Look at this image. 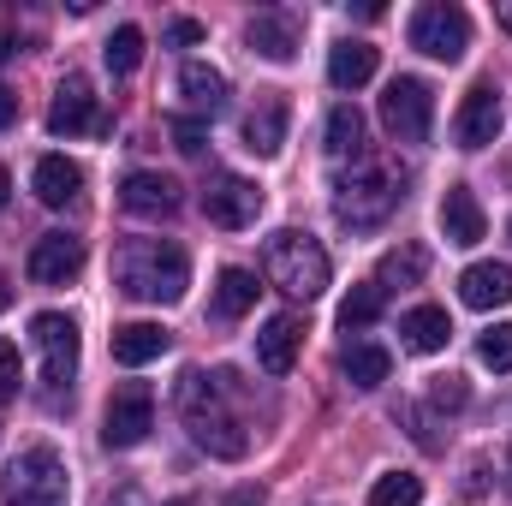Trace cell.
I'll return each mask as SVG.
<instances>
[{"mask_svg": "<svg viewBox=\"0 0 512 506\" xmlns=\"http://www.w3.org/2000/svg\"><path fill=\"white\" fill-rule=\"evenodd\" d=\"M203 215H209V227L245 233V227H256V215H262V185L239 179V173H209V185H203Z\"/></svg>", "mask_w": 512, "mask_h": 506, "instance_id": "30bf717a", "label": "cell"}, {"mask_svg": "<svg viewBox=\"0 0 512 506\" xmlns=\"http://www.w3.org/2000/svg\"><path fill=\"white\" fill-rule=\"evenodd\" d=\"M149 429H155V393H149L143 381L114 387V399H108V411H102V441H108L114 453H126L137 441H149Z\"/></svg>", "mask_w": 512, "mask_h": 506, "instance_id": "9c48e42d", "label": "cell"}, {"mask_svg": "<svg viewBox=\"0 0 512 506\" xmlns=\"http://www.w3.org/2000/svg\"><path fill=\"white\" fill-rule=\"evenodd\" d=\"M245 149L262 155V161L286 149V102L280 96H262L251 114H245Z\"/></svg>", "mask_w": 512, "mask_h": 506, "instance_id": "7402d4cb", "label": "cell"}, {"mask_svg": "<svg viewBox=\"0 0 512 506\" xmlns=\"http://www.w3.org/2000/svg\"><path fill=\"white\" fill-rule=\"evenodd\" d=\"M161 42H167V48H191V42H203V24H197V18H173V24L161 30Z\"/></svg>", "mask_w": 512, "mask_h": 506, "instance_id": "e575fe53", "label": "cell"}, {"mask_svg": "<svg viewBox=\"0 0 512 506\" xmlns=\"http://www.w3.org/2000/svg\"><path fill=\"white\" fill-rule=\"evenodd\" d=\"M108 506H137V489H120V495H108Z\"/></svg>", "mask_w": 512, "mask_h": 506, "instance_id": "ab89813d", "label": "cell"}, {"mask_svg": "<svg viewBox=\"0 0 512 506\" xmlns=\"http://www.w3.org/2000/svg\"><path fill=\"white\" fill-rule=\"evenodd\" d=\"M12 54H18V36H12V30H0V60H12Z\"/></svg>", "mask_w": 512, "mask_h": 506, "instance_id": "f35d334b", "label": "cell"}, {"mask_svg": "<svg viewBox=\"0 0 512 506\" xmlns=\"http://www.w3.org/2000/svg\"><path fill=\"white\" fill-rule=\"evenodd\" d=\"M376 66H382V54H376L370 42H334V54H328V84H334V90H364V84L376 78Z\"/></svg>", "mask_w": 512, "mask_h": 506, "instance_id": "603a6c76", "label": "cell"}, {"mask_svg": "<svg viewBox=\"0 0 512 506\" xmlns=\"http://www.w3.org/2000/svg\"><path fill=\"white\" fill-rule=\"evenodd\" d=\"M167 506H197V501H167Z\"/></svg>", "mask_w": 512, "mask_h": 506, "instance_id": "7bdbcfd3", "label": "cell"}, {"mask_svg": "<svg viewBox=\"0 0 512 506\" xmlns=\"http://www.w3.org/2000/svg\"><path fill=\"white\" fill-rule=\"evenodd\" d=\"M167 346H173V334L161 322H126V328H114V364H126V370L155 364Z\"/></svg>", "mask_w": 512, "mask_h": 506, "instance_id": "44dd1931", "label": "cell"}, {"mask_svg": "<svg viewBox=\"0 0 512 506\" xmlns=\"http://www.w3.org/2000/svg\"><path fill=\"white\" fill-rule=\"evenodd\" d=\"M18 376H24V370H18V346H12V340H0V405H6V399H18Z\"/></svg>", "mask_w": 512, "mask_h": 506, "instance_id": "836d02e7", "label": "cell"}, {"mask_svg": "<svg viewBox=\"0 0 512 506\" xmlns=\"http://www.w3.org/2000/svg\"><path fill=\"white\" fill-rule=\"evenodd\" d=\"M411 48L429 54V60H465L471 48V12L465 6H447V0H429L411 12Z\"/></svg>", "mask_w": 512, "mask_h": 506, "instance_id": "8992f818", "label": "cell"}, {"mask_svg": "<svg viewBox=\"0 0 512 506\" xmlns=\"http://www.w3.org/2000/svg\"><path fill=\"white\" fill-rule=\"evenodd\" d=\"M227 370H185L179 376V423H185V435H191V447H203L209 459H245V447H251V435H245V417L227 405Z\"/></svg>", "mask_w": 512, "mask_h": 506, "instance_id": "6da1fadb", "label": "cell"}, {"mask_svg": "<svg viewBox=\"0 0 512 506\" xmlns=\"http://www.w3.org/2000/svg\"><path fill=\"white\" fill-rule=\"evenodd\" d=\"M66 501H72V477H66V459L54 447H24L0 471V506H66Z\"/></svg>", "mask_w": 512, "mask_h": 506, "instance_id": "5b68a950", "label": "cell"}, {"mask_svg": "<svg viewBox=\"0 0 512 506\" xmlns=\"http://www.w3.org/2000/svg\"><path fill=\"white\" fill-rule=\"evenodd\" d=\"M477 358H483L489 370H512V322H495V328L477 340Z\"/></svg>", "mask_w": 512, "mask_h": 506, "instance_id": "1f68e13d", "label": "cell"}, {"mask_svg": "<svg viewBox=\"0 0 512 506\" xmlns=\"http://www.w3.org/2000/svg\"><path fill=\"white\" fill-rule=\"evenodd\" d=\"M245 42H251V54L262 60H274V66H286L292 54H298V42H304V30H298V12H256L251 24H245Z\"/></svg>", "mask_w": 512, "mask_h": 506, "instance_id": "2e32d148", "label": "cell"}, {"mask_svg": "<svg viewBox=\"0 0 512 506\" xmlns=\"http://www.w3.org/2000/svg\"><path fill=\"white\" fill-rule=\"evenodd\" d=\"M435 399H441V405H465V387H459V376H441V381H435Z\"/></svg>", "mask_w": 512, "mask_h": 506, "instance_id": "d590c367", "label": "cell"}, {"mask_svg": "<svg viewBox=\"0 0 512 506\" xmlns=\"http://www.w3.org/2000/svg\"><path fill=\"white\" fill-rule=\"evenodd\" d=\"M399 340L411 346V352H441L447 340H453V322H447V310L441 304H417V310H405L399 316Z\"/></svg>", "mask_w": 512, "mask_h": 506, "instance_id": "cb8c5ba5", "label": "cell"}, {"mask_svg": "<svg viewBox=\"0 0 512 506\" xmlns=\"http://www.w3.org/2000/svg\"><path fill=\"white\" fill-rule=\"evenodd\" d=\"M179 179H167V173H126V185H120V209L137 215V221H167V215H179Z\"/></svg>", "mask_w": 512, "mask_h": 506, "instance_id": "4fadbf2b", "label": "cell"}, {"mask_svg": "<svg viewBox=\"0 0 512 506\" xmlns=\"http://www.w3.org/2000/svg\"><path fill=\"white\" fill-rule=\"evenodd\" d=\"M256 274L251 268H221L215 274V298H209V310L221 316V322H239V316H251L256 310Z\"/></svg>", "mask_w": 512, "mask_h": 506, "instance_id": "d4e9b609", "label": "cell"}, {"mask_svg": "<svg viewBox=\"0 0 512 506\" xmlns=\"http://www.w3.org/2000/svg\"><path fill=\"white\" fill-rule=\"evenodd\" d=\"M370 506H423V483L411 471H387L370 489Z\"/></svg>", "mask_w": 512, "mask_h": 506, "instance_id": "4dcf8cb0", "label": "cell"}, {"mask_svg": "<svg viewBox=\"0 0 512 506\" xmlns=\"http://www.w3.org/2000/svg\"><path fill=\"white\" fill-rule=\"evenodd\" d=\"M322 137H328V155H334V161H358V155H364V114H358L352 102H340V108L328 114V131H322Z\"/></svg>", "mask_w": 512, "mask_h": 506, "instance_id": "4316f807", "label": "cell"}, {"mask_svg": "<svg viewBox=\"0 0 512 506\" xmlns=\"http://www.w3.org/2000/svg\"><path fill=\"white\" fill-rule=\"evenodd\" d=\"M227 506H262V489H239V495H227Z\"/></svg>", "mask_w": 512, "mask_h": 506, "instance_id": "74e56055", "label": "cell"}, {"mask_svg": "<svg viewBox=\"0 0 512 506\" xmlns=\"http://www.w3.org/2000/svg\"><path fill=\"white\" fill-rule=\"evenodd\" d=\"M24 274L36 280V286H66V280H78L84 274V239H72V233H42L30 256H24Z\"/></svg>", "mask_w": 512, "mask_h": 506, "instance_id": "8fae6325", "label": "cell"}, {"mask_svg": "<svg viewBox=\"0 0 512 506\" xmlns=\"http://www.w3.org/2000/svg\"><path fill=\"white\" fill-rule=\"evenodd\" d=\"M30 191H36L48 209H66V203H78V197H84V167H78V161H66V155H42V161H36V173H30Z\"/></svg>", "mask_w": 512, "mask_h": 506, "instance_id": "d6986e66", "label": "cell"}, {"mask_svg": "<svg viewBox=\"0 0 512 506\" xmlns=\"http://www.w3.org/2000/svg\"><path fill=\"white\" fill-rule=\"evenodd\" d=\"M382 304H387V292L376 280H370V286H352L346 304H340V328H370V322L382 316Z\"/></svg>", "mask_w": 512, "mask_h": 506, "instance_id": "f546056e", "label": "cell"}, {"mask_svg": "<svg viewBox=\"0 0 512 506\" xmlns=\"http://www.w3.org/2000/svg\"><path fill=\"white\" fill-rule=\"evenodd\" d=\"M6 197H12V179H6V167H0V209H6Z\"/></svg>", "mask_w": 512, "mask_h": 506, "instance_id": "60d3db41", "label": "cell"}, {"mask_svg": "<svg viewBox=\"0 0 512 506\" xmlns=\"http://www.w3.org/2000/svg\"><path fill=\"white\" fill-rule=\"evenodd\" d=\"M30 346H36V358H42V381L48 387H66V381L78 376V322L72 316H60V310H42V316H30Z\"/></svg>", "mask_w": 512, "mask_h": 506, "instance_id": "ba28073f", "label": "cell"}, {"mask_svg": "<svg viewBox=\"0 0 512 506\" xmlns=\"http://www.w3.org/2000/svg\"><path fill=\"white\" fill-rule=\"evenodd\" d=\"M501 90L495 84H477L465 102H459V120H453V137H459V149H489L495 137H501Z\"/></svg>", "mask_w": 512, "mask_h": 506, "instance_id": "5bb4252c", "label": "cell"}, {"mask_svg": "<svg viewBox=\"0 0 512 506\" xmlns=\"http://www.w3.org/2000/svg\"><path fill=\"white\" fill-rule=\"evenodd\" d=\"M382 126L393 143H429L435 126V90L423 78H393L382 96Z\"/></svg>", "mask_w": 512, "mask_h": 506, "instance_id": "52a82bcc", "label": "cell"}, {"mask_svg": "<svg viewBox=\"0 0 512 506\" xmlns=\"http://www.w3.org/2000/svg\"><path fill=\"white\" fill-rule=\"evenodd\" d=\"M203 137H209V126H203L197 114H179V120H173V143H179L185 155H203Z\"/></svg>", "mask_w": 512, "mask_h": 506, "instance_id": "d6a6232c", "label": "cell"}, {"mask_svg": "<svg viewBox=\"0 0 512 506\" xmlns=\"http://www.w3.org/2000/svg\"><path fill=\"white\" fill-rule=\"evenodd\" d=\"M429 274V251H417V245H399V251H387L382 262H376V286H417Z\"/></svg>", "mask_w": 512, "mask_h": 506, "instance_id": "83f0119b", "label": "cell"}, {"mask_svg": "<svg viewBox=\"0 0 512 506\" xmlns=\"http://www.w3.org/2000/svg\"><path fill=\"white\" fill-rule=\"evenodd\" d=\"M262 274H268V286H280L286 298H322L328 292V280H334V262L328 251L310 239V233H298V227H280L274 239H268V251H262Z\"/></svg>", "mask_w": 512, "mask_h": 506, "instance_id": "277c9868", "label": "cell"}, {"mask_svg": "<svg viewBox=\"0 0 512 506\" xmlns=\"http://www.w3.org/2000/svg\"><path fill=\"white\" fill-rule=\"evenodd\" d=\"M483 233H489L483 203L465 185H447V197H441V239L447 245H483Z\"/></svg>", "mask_w": 512, "mask_h": 506, "instance_id": "ac0fdd59", "label": "cell"}, {"mask_svg": "<svg viewBox=\"0 0 512 506\" xmlns=\"http://www.w3.org/2000/svg\"><path fill=\"white\" fill-rule=\"evenodd\" d=\"M298 346H304V322H298L292 310H280V316H268L262 334H256V364H262L268 376H292Z\"/></svg>", "mask_w": 512, "mask_h": 506, "instance_id": "9a60e30c", "label": "cell"}, {"mask_svg": "<svg viewBox=\"0 0 512 506\" xmlns=\"http://www.w3.org/2000/svg\"><path fill=\"white\" fill-rule=\"evenodd\" d=\"M459 298L471 310H501V304H512V268L507 262H471L459 274Z\"/></svg>", "mask_w": 512, "mask_h": 506, "instance_id": "ffe728a7", "label": "cell"}, {"mask_svg": "<svg viewBox=\"0 0 512 506\" xmlns=\"http://www.w3.org/2000/svg\"><path fill=\"white\" fill-rule=\"evenodd\" d=\"M6 304H12V286H6V274H0V310H6Z\"/></svg>", "mask_w": 512, "mask_h": 506, "instance_id": "b9f144b4", "label": "cell"}, {"mask_svg": "<svg viewBox=\"0 0 512 506\" xmlns=\"http://www.w3.org/2000/svg\"><path fill=\"white\" fill-rule=\"evenodd\" d=\"M179 96L191 102V114L215 120V114L227 108L233 84H227V72H221V66H209V60H185V66H179Z\"/></svg>", "mask_w": 512, "mask_h": 506, "instance_id": "e0dca14e", "label": "cell"}, {"mask_svg": "<svg viewBox=\"0 0 512 506\" xmlns=\"http://www.w3.org/2000/svg\"><path fill=\"white\" fill-rule=\"evenodd\" d=\"M102 60H108L114 78H131V72L143 66V30H137V24H120V30L102 42Z\"/></svg>", "mask_w": 512, "mask_h": 506, "instance_id": "f1b7e54d", "label": "cell"}, {"mask_svg": "<svg viewBox=\"0 0 512 506\" xmlns=\"http://www.w3.org/2000/svg\"><path fill=\"white\" fill-rule=\"evenodd\" d=\"M340 370H346L352 387H364V393H370V387H382V381L393 376V358H387L382 346H364V340H358V346H346V352H340Z\"/></svg>", "mask_w": 512, "mask_h": 506, "instance_id": "484cf974", "label": "cell"}, {"mask_svg": "<svg viewBox=\"0 0 512 506\" xmlns=\"http://www.w3.org/2000/svg\"><path fill=\"white\" fill-rule=\"evenodd\" d=\"M48 131H54V137L102 131V114H96V90H90V78H78V72H66V78H60V90H54V102H48Z\"/></svg>", "mask_w": 512, "mask_h": 506, "instance_id": "7c38bea8", "label": "cell"}, {"mask_svg": "<svg viewBox=\"0 0 512 506\" xmlns=\"http://www.w3.org/2000/svg\"><path fill=\"white\" fill-rule=\"evenodd\" d=\"M114 286L137 304H179L191 286V256L173 239H126L114 251Z\"/></svg>", "mask_w": 512, "mask_h": 506, "instance_id": "7a4b0ae2", "label": "cell"}, {"mask_svg": "<svg viewBox=\"0 0 512 506\" xmlns=\"http://www.w3.org/2000/svg\"><path fill=\"white\" fill-rule=\"evenodd\" d=\"M393 209H399V179H393V167H382L376 155H358L334 179V215H340V227L370 233V227H382Z\"/></svg>", "mask_w": 512, "mask_h": 506, "instance_id": "3957f363", "label": "cell"}, {"mask_svg": "<svg viewBox=\"0 0 512 506\" xmlns=\"http://www.w3.org/2000/svg\"><path fill=\"white\" fill-rule=\"evenodd\" d=\"M12 120H18V96H12V90L0 84V131L12 126Z\"/></svg>", "mask_w": 512, "mask_h": 506, "instance_id": "8d00e7d4", "label": "cell"}]
</instances>
